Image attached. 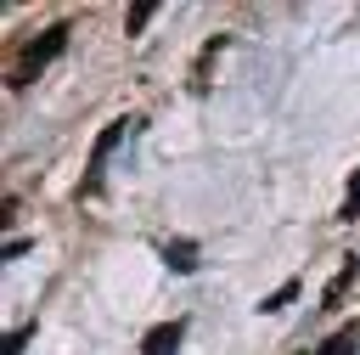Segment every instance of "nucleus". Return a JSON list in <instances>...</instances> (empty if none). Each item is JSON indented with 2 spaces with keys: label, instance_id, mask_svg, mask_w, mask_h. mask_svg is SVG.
Masks as SVG:
<instances>
[{
  "label": "nucleus",
  "instance_id": "nucleus-8",
  "mask_svg": "<svg viewBox=\"0 0 360 355\" xmlns=\"http://www.w3.org/2000/svg\"><path fill=\"white\" fill-rule=\"evenodd\" d=\"M152 11H158L152 0H135V6H129V17H124V28H129V34H141V28L152 23Z\"/></svg>",
  "mask_w": 360,
  "mask_h": 355
},
{
  "label": "nucleus",
  "instance_id": "nucleus-7",
  "mask_svg": "<svg viewBox=\"0 0 360 355\" xmlns=\"http://www.w3.org/2000/svg\"><path fill=\"white\" fill-rule=\"evenodd\" d=\"M292 299H298V282H281V287H276V293H270V299H264L259 310H264V316H281V310H287Z\"/></svg>",
  "mask_w": 360,
  "mask_h": 355
},
{
  "label": "nucleus",
  "instance_id": "nucleus-3",
  "mask_svg": "<svg viewBox=\"0 0 360 355\" xmlns=\"http://www.w3.org/2000/svg\"><path fill=\"white\" fill-rule=\"evenodd\" d=\"M186 344V321H158L146 338H141V355H174Z\"/></svg>",
  "mask_w": 360,
  "mask_h": 355
},
{
  "label": "nucleus",
  "instance_id": "nucleus-5",
  "mask_svg": "<svg viewBox=\"0 0 360 355\" xmlns=\"http://www.w3.org/2000/svg\"><path fill=\"white\" fill-rule=\"evenodd\" d=\"M315 355H360V321H343V327H338Z\"/></svg>",
  "mask_w": 360,
  "mask_h": 355
},
{
  "label": "nucleus",
  "instance_id": "nucleus-6",
  "mask_svg": "<svg viewBox=\"0 0 360 355\" xmlns=\"http://www.w3.org/2000/svg\"><path fill=\"white\" fill-rule=\"evenodd\" d=\"M163 265H169V270H180V276H186V270H197V242H186V237H180V242H169V248H163Z\"/></svg>",
  "mask_w": 360,
  "mask_h": 355
},
{
  "label": "nucleus",
  "instance_id": "nucleus-9",
  "mask_svg": "<svg viewBox=\"0 0 360 355\" xmlns=\"http://www.w3.org/2000/svg\"><path fill=\"white\" fill-rule=\"evenodd\" d=\"M354 214H360V169H354V180H349V197H343L338 220H354Z\"/></svg>",
  "mask_w": 360,
  "mask_h": 355
},
{
  "label": "nucleus",
  "instance_id": "nucleus-4",
  "mask_svg": "<svg viewBox=\"0 0 360 355\" xmlns=\"http://www.w3.org/2000/svg\"><path fill=\"white\" fill-rule=\"evenodd\" d=\"M354 270H360V259L354 254H343V265H338V276L326 282V293H321V310H338L343 304V293H349V282H354Z\"/></svg>",
  "mask_w": 360,
  "mask_h": 355
},
{
  "label": "nucleus",
  "instance_id": "nucleus-2",
  "mask_svg": "<svg viewBox=\"0 0 360 355\" xmlns=\"http://www.w3.org/2000/svg\"><path fill=\"white\" fill-rule=\"evenodd\" d=\"M129 130H141V118H112L101 135H96V147H90V163H84V186H79V197H90V192H101V169H107V158H112V147L129 135Z\"/></svg>",
  "mask_w": 360,
  "mask_h": 355
},
{
  "label": "nucleus",
  "instance_id": "nucleus-1",
  "mask_svg": "<svg viewBox=\"0 0 360 355\" xmlns=\"http://www.w3.org/2000/svg\"><path fill=\"white\" fill-rule=\"evenodd\" d=\"M68 23H51V28H39L22 51H17V62H11V90H22V85H34L39 79V68L51 62V56H62V45H68Z\"/></svg>",
  "mask_w": 360,
  "mask_h": 355
},
{
  "label": "nucleus",
  "instance_id": "nucleus-10",
  "mask_svg": "<svg viewBox=\"0 0 360 355\" xmlns=\"http://www.w3.org/2000/svg\"><path fill=\"white\" fill-rule=\"evenodd\" d=\"M28 332H34V327H17V332L6 338V355H22V344H28Z\"/></svg>",
  "mask_w": 360,
  "mask_h": 355
}]
</instances>
